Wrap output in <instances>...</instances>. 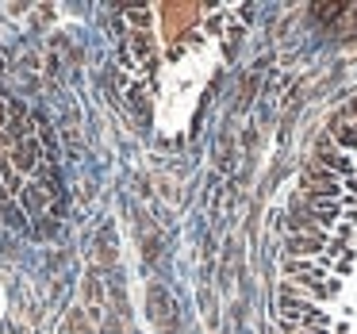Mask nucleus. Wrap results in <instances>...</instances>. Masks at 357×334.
Wrapping results in <instances>:
<instances>
[{
  "label": "nucleus",
  "mask_w": 357,
  "mask_h": 334,
  "mask_svg": "<svg viewBox=\"0 0 357 334\" xmlns=\"http://www.w3.org/2000/svg\"><path fill=\"white\" fill-rule=\"evenodd\" d=\"M280 326L284 334H357V100L326 127L303 173Z\"/></svg>",
  "instance_id": "f257e3e1"
},
{
  "label": "nucleus",
  "mask_w": 357,
  "mask_h": 334,
  "mask_svg": "<svg viewBox=\"0 0 357 334\" xmlns=\"http://www.w3.org/2000/svg\"><path fill=\"white\" fill-rule=\"evenodd\" d=\"M238 16L234 8H142L127 12L123 24V62L127 70L139 77L142 100H154L162 81L169 77V66L177 73L173 85V123H177V96L185 89H196L188 70L181 62H204L215 70L223 62L231 35L238 31Z\"/></svg>",
  "instance_id": "f03ea898"
}]
</instances>
